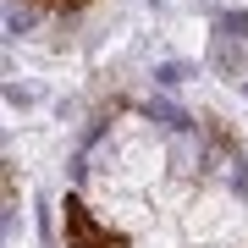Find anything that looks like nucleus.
Wrapping results in <instances>:
<instances>
[{
  "instance_id": "1",
  "label": "nucleus",
  "mask_w": 248,
  "mask_h": 248,
  "mask_svg": "<svg viewBox=\"0 0 248 248\" xmlns=\"http://www.w3.org/2000/svg\"><path fill=\"white\" fill-rule=\"evenodd\" d=\"M61 237H66V248H133L127 232L99 226L94 210H89L83 199H66V204H61Z\"/></svg>"
},
{
  "instance_id": "2",
  "label": "nucleus",
  "mask_w": 248,
  "mask_h": 248,
  "mask_svg": "<svg viewBox=\"0 0 248 248\" xmlns=\"http://www.w3.org/2000/svg\"><path fill=\"white\" fill-rule=\"evenodd\" d=\"M33 6H45V11H83V6H94V0H33Z\"/></svg>"
}]
</instances>
